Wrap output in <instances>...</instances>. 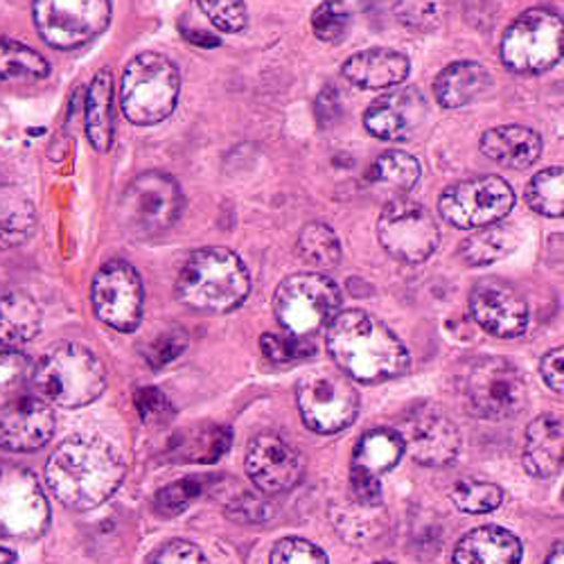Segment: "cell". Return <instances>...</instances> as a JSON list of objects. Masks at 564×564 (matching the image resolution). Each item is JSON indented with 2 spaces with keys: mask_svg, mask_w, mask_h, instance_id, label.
I'll return each mask as SVG.
<instances>
[{
  "mask_svg": "<svg viewBox=\"0 0 564 564\" xmlns=\"http://www.w3.org/2000/svg\"><path fill=\"white\" fill-rule=\"evenodd\" d=\"M402 456L404 445L395 430H372L359 438L352 452L350 473L380 479L402 460Z\"/></svg>",
  "mask_w": 564,
  "mask_h": 564,
  "instance_id": "cell-29",
  "label": "cell"
},
{
  "mask_svg": "<svg viewBox=\"0 0 564 564\" xmlns=\"http://www.w3.org/2000/svg\"><path fill=\"white\" fill-rule=\"evenodd\" d=\"M226 512L238 522H262L269 517V506L260 497L251 492H242V497L235 499Z\"/></svg>",
  "mask_w": 564,
  "mask_h": 564,
  "instance_id": "cell-48",
  "label": "cell"
},
{
  "mask_svg": "<svg viewBox=\"0 0 564 564\" xmlns=\"http://www.w3.org/2000/svg\"><path fill=\"white\" fill-rule=\"evenodd\" d=\"M55 411L34 391L0 406V447L8 452H34L55 434Z\"/></svg>",
  "mask_w": 564,
  "mask_h": 564,
  "instance_id": "cell-19",
  "label": "cell"
},
{
  "mask_svg": "<svg viewBox=\"0 0 564 564\" xmlns=\"http://www.w3.org/2000/svg\"><path fill=\"white\" fill-rule=\"evenodd\" d=\"M86 135L98 152H109L113 143V75L100 70L86 93Z\"/></svg>",
  "mask_w": 564,
  "mask_h": 564,
  "instance_id": "cell-28",
  "label": "cell"
},
{
  "mask_svg": "<svg viewBox=\"0 0 564 564\" xmlns=\"http://www.w3.org/2000/svg\"><path fill=\"white\" fill-rule=\"evenodd\" d=\"M540 370H542L544 382H546L555 393H562V389H564V350H562V348L551 350V352L542 359Z\"/></svg>",
  "mask_w": 564,
  "mask_h": 564,
  "instance_id": "cell-49",
  "label": "cell"
},
{
  "mask_svg": "<svg viewBox=\"0 0 564 564\" xmlns=\"http://www.w3.org/2000/svg\"><path fill=\"white\" fill-rule=\"evenodd\" d=\"M107 387V370L96 352L79 344H59L34 366L32 391L48 404L79 409L96 402Z\"/></svg>",
  "mask_w": 564,
  "mask_h": 564,
  "instance_id": "cell-4",
  "label": "cell"
},
{
  "mask_svg": "<svg viewBox=\"0 0 564 564\" xmlns=\"http://www.w3.org/2000/svg\"><path fill=\"white\" fill-rule=\"evenodd\" d=\"M0 564H17V555L10 549L0 546Z\"/></svg>",
  "mask_w": 564,
  "mask_h": 564,
  "instance_id": "cell-51",
  "label": "cell"
},
{
  "mask_svg": "<svg viewBox=\"0 0 564 564\" xmlns=\"http://www.w3.org/2000/svg\"><path fill=\"white\" fill-rule=\"evenodd\" d=\"M411 62L406 55L391 48L361 51L346 59L344 77L366 90H380L398 86L406 79Z\"/></svg>",
  "mask_w": 564,
  "mask_h": 564,
  "instance_id": "cell-22",
  "label": "cell"
},
{
  "mask_svg": "<svg viewBox=\"0 0 564 564\" xmlns=\"http://www.w3.org/2000/svg\"><path fill=\"white\" fill-rule=\"evenodd\" d=\"M327 350L355 382L380 384L409 370V350L391 327L364 310L337 312L327 323Z\"/></svg>",
  "mask_w": 564,
  "mask_h": 564,
  "instance_id": "cell-1",
  "label": "cell"
},
{
  "mask_svg": "<svg viewBox=\"0 0 564 564\" xmlns=\"http://www.w3.org/2000/svg\"><path fill=\"white\" fill-rule=\"evenodd\" d=\"M181 93L178 68L159 53L133 57L120 84V107L129 122L138 127L159 124L176 109Z\"/></svg>",
  "mask_w": 564,
  "mask_h": 564,
  "instance_id": "cell-5",
  "label": "cell"
},
{
  "mask_svg": "<svg viewBox=\"0 0 564 564\" xmlns=\"http://www.w3.org/2000/svg\"><path fill=\"white\" fill-rule=\"evenodd\" d=\"M135 409H138L140 417H143V422H148V425H154V427L165 425V422L172 417L170 400L165 398L163 391H159L154 387L138 389Z\"/></svg>",
  "mask_w": 564,
  "mask_h": 564,
  "instance_id": "cell-46",
  "label": "cell"
},
{
  "mask_svg": "<svg viewBox=\"0 0 564 564\" xmlns=\"http://www.w3.org/2000/svg\"><path fill=\"white\" fill-rule=\"evenodd\" d=\"M522 542L501 527H479L460 538L454 549V564H520Z\"/></svg>",
  "mask_w": 564,
  "mask_h": 564,
  "instance_id": "cell-24",
  "label": "cell"
},
{
  "mask_svg": "<svg viewBox=\"0 0 564 564\" xmlns=\"http://www.w3.org/2000/svg\"><path fill=\"white\" fill-rule=\"evenodd\" d=\"M449 499L460 512L484 514V512H492L501 506L503 490L495 484H488V481L460 479L458 484L452 486Z\"/></svg>",
  "mask_w": 564,
  "mask_h": 564,
  "instance_id": "cell-38",
  "label": "cell"
},
{
  "mask_svg": "<svg viewBox=\"0 0 564 564\" xmlns=\"http://www.w3.org/2000/svg\"><path fill=\"white\" fill-rule=\"evenodd\" d=\"M330 517L337 527V533L357 546H366L384 538L389 531V512L382 501L359 499L350 492L348 499L330 508Z\"/></svg>",
  "mask_w": 564,
  "mask_h": 564,
  "instance_id": "cell-21",
  "label": "cell"
},
{
  "mask_svg": "<svg viewBox=\"0 0 564 564\" xmlns=\"http://www.w3.org/2000/svg\"><path fill=\"white\" fill-rule=\"evenodd\" d=\"M296 402L305 425L316 434H337L350 427L359 395L352 380L341 370H312L296 387Z\"/></svg>",
  "mask_w": 564,
  "mask_h": 564,
  "instance_id": "cell-9",
  "label": "cell"
},
{
  "mask_svg": "<svg viewBox=\"0 0 564 564\" xmlns=\"http://www.w3.org/2000/svg\"><path fill=\"white\" fill-rule=\"evenodd\" d=\"M527 202L542 217H562L564 213V172L562 167L542 170L527 185Z\"/></svg>",
  "mask_w": 564,
  "mask_h": 564,
  "instance_id": "cell-37",
  "label": "cell"
},
{
  "mask_svg": "<svg viewBox=\"0 0 564 564\" xmlns=\"http://www.w3.org/2000/svg\"><path fill=\"white\" fill-rule=\"evenodd\" d=\"M262 355L278 366H290L296 361L310 359L316 350L307 337H299L292 333H267L260 339Z\"/></svg>",
  "mask_w": 564,
  "mask_h": 564,
  "instance_id": "cell-41",
  "label": "cell"
},
{
  "mask_svg": "<svg viewBox=\"0 0 564 564\" xmlns=\"http://www.w3.org/2000/svg\"><path fill=\"white\" fill-rule=\"evenodd\" d=\"M51 524V503L32 469L0 465V535L34 540Z\"/></svg>",
  "mask_w": 564,
  "mask_h": 564,
  "instance_id": "cell-11",
  "label": "cell"
},
{
  "mask_svg": "<svg viewBox=\"0 0 564 564\" xmlns=\"http://www.w3.org/2000/svg\"><path fill=\"white\" fill-rule=\"evenodd\" d=\"M245 467L262 495L288 492L303 475L301 454L275 434H260L249 443Z\"/></svg>",
  "mask_w": 564,
  "mask_h": 564,
  "instance_id": "cell-18",
  "label": "cell"
},
{
  "mask_svg": "<svg viewBox=\"0 0 564 564\" xmlns=\"http://www.w3.org/2000/svg\"><path fill=\"white\" fill-rule=\"evenodd\" d=\"M375 564H393V562H375Z\"/></svg>",
  "mask_w": 564,
  "mask_h": 564,
  "instance_id": "cell-52",
  "label": "cell"
},
{
  "mask_svg": "<svg viewBox=\"0 0 564 564\" xmlns=\"http://www.w3.org/2000/svg\"><path fill=\"white\" fill-rule=\"evenodd\" d=\"M404 452L420 465L441 467L460 452V432L454 420L432 402H417L400 422Z\"/></svg>",
  "mask_w": 564,
  "mask_h": 564,
  "instance_id": "cell-16",
  "label": "cell"
},
{
  "mask_svg": "<svg viewBox=\"0 0 564 564\" xmlns=\"http://www.w3.org/2000/svg\"><path fill=\"white\" fill-rule=\"evenodd\" d=\"M544 564H564V553H562V544L560 542L553 546V551L549 553Z\"/></svg>",
  "mask_w": 564,
  "mask_h": 564,
  "instance_id": "cell-50",
  "label": "cell"
},
{
  "mask_svg": "<svg viewBox=\"0 0 564 564\" xmlns=\"http://www.w3.org/2000/svg\"><path fill=\"white\" fill-rule=\"evenodd\" d=\"M269 564H327V555L303 538H285L273 546Z\"/></svg>",
  "mask_w": 564,
  "mask_h": 564,
  "instance_id": "cell-44",
  "label": "cell"
},
{
  "mask_svg": "<svg viewBox=\"0 0 564 564\" xmlns=\"http://www.w3.org/2000/svg\"><path fill=\"white\" fill-rule=\"evenodd\" d=\"M187 346V337L181 327H167L156 339H152L143 355L152 368H163L170 361H174Z\"/></svg>",
  "mask_w": 564,
  "mask_h": 564,
  "instance_id": "cell-45",
  "label": "cell"
},
{
  "mask_svg": "<svg viewBox=\"0 0 564 564\" xmlns=\"http://www.w3.org/2000/svg\"><path fill=\"white\" fill-rule=\"evenodd\" d=\"M514 206L512 187L499 176H479L449 185L438 199L441 217L454 228L499 224Z\"/></svg>",
  "mask_w": 564,
  "mask_h": 564,
  "instance_id": "cell-13",
  "label": "cell"
},
{
  "mask_svg": "<svg viewBox=\"0 0 564 564\" xmlns=\"http://www.w3.org/2000/svg\"><path fill=\"white\" fill-rule=\"evenodd\" d=\"M422 167L415 156L402 150H389L378 156L366 174L368 191L384 204L404 199L420 181Z\"/></svg>",
  "mask_w": 564,
  "mask_h": 564,
  "instance_id": "cell-25",
  "label": "cell"
},
{
  "mask_svg": "<svg viewBox=\"0 0 564 564\" xmlns=\"http://www.w3.org/2000/svg\"><path fill=\"white\" fill-rule=\"evenodd\" d=\"M90 301L105 325L118 333H133L143 318V280L129 262L111 260L93 278Z\"/></svg>",
  "mask_w": 564,
  "mask_h": 564,
  "instance_id": "cell-15",
  "label": "cell"
},
{
  "mask_svg": "<svg viewBox=\"0 0 564 564\" xmlns=\"http://www.w3.org/2000/svg\"><path fill=\"white\" fill-rule=\"evenodd\" d=\"M492 88V75L477 62H456L434 79V96L445 109H460L481 100Z\"/></svg>",
  "mask_w": 564,
  "mask_h": 564,
  "instance_id": "cell-26",
  "label": "cell"
},
{
  "mask_svg": "<svg viewBox=\"0 0 564 564\" xmlns=\"http://www.w3.org/2000/svg\"><path fill=\"white\" fill-rule=\"evenodd\" d=\"M481 152L508 170H527L542 154V138L522 124H501L484 133Z\"/></svg>",
  "mask_w": 564,
  "mask_h": 564,
  "instance_id": "cell-23",
  "label": "cell"
},
{
  "mask_svg": "<svg viewBox=\"0 0 564 564\" xmlns=\"http://www.w3.org/2000/svg\"><path fill=\"white\" fill-rule=\"evenodd\" d=\"M124 479L120 449L100 436L66 438L45 465V481L73 510L102 506Z\"/></svg>",
  "mask_w": 564,
  "mask_h": 564,
  "instance_id": "cell-2",
  "label": "cell"
},
{
  "mask_svg": "<svg viewBox=\"0 0 564 564\" xmlns=\"http://www.w3.org/2000/svg\"><path fill=\"white\" fill-rule=\"evenodd\" d=\"M296 253L314 269H333L341 262V242L330 226L312 221L299 232Z\"/></svg>",
  "mask_w": 564,
  "mask_h": 564,
  "instance_id": "cell-34",
  "label": "cell"
},
{
  "mask_svg": "<svg viewBox=\"0 0 564 564\" xmlns=\"http://www.w3.org/2000/svg\"><path fill=\"white\" fill-rule=\"evenodd\" d=\"M249 292L251 278L247 264L224 247L195 251L176 278V299L195 312H230L247 301Z\"/></svg>",
  "mask_w": 564,
  "mask_h": 564,
  "instance_id": "cell-3",
  "label": "cell"
},
{
  "mask_svg": "<svg viewBox=\"0 0 564 564\" xmlns=\"http://www.w3.org/2000/svg\"><path fill=\"white\" fill-rule=\"evenodd\" d=\"M202 492H204V484L199 479H181L159 490L154 499V508L163 517H174V514H181Z\"/></svg>",
  "mask_w": 564,
  "mask_h": 564,
  "instance_id": "cell-43",
  "label": "cell"
},
{
  "mask_svg": "<svg viewBox=\"0 0 564 564\" xmlns=\"http://www.w3.org/2000/svg\"><path fill=\"white\" fill-rule=\"evenodd\" d=\"M517 247V235L512 228L490 224L477 230L460 245L458 253L467 267H488L506 258Z\"/></svg>",
  "mask_w": 564,
  "mask_h": 564,
  "instance_id": "cell-33",
  "label": "cell"
},
{
  "mask_svg": "<svg viewBox=\"0 0 564 564\" xmlns=\"http://www.w3.org/2000/svg\"><path fill=\"white\" fill-rule=\"evenodd\" d=\"M34 364L17 348H0V406L32 393Z\"/></svg>",
  "mask_w": 564,
  "mask_h": 564,
  "instance_id": "cell-36",
  "label": "cell"
},
{
  "mask_svg": "<svg viewBox=\"0 0 564 564\" xmlns=\"http://www.w3.org/2000/svg\"><path fill=\"white\" fill-rule=\"evenodd\" d=\"M341 294L333 278L323 273H294L278 285L273 314L285 333L310 337L339 312Z\"/></svg>",
  "mask_w": 564,
  "mask_h": 564,
  "instance_id": "cell-6",
  "label": "cell"
},
{
  "mask_svg": "<svg viewBox=\"0 0 564 564\" xmlns=\"http://www.w3.org/2000/svg\"><path fill=\"white\" fill-rule=\"evenodd\" d=\"M378 238L389 256L406 264L430 260L441 245V228L427 208L398 199L384 206Z\"/></svg>",
  "mask_w": 564,
  "mask_h": 564,
  "instance_id": "cell-14",
  "label": "cell"
},
{
  "mask_svg": "<svg viewBox=\"0 0 564 564\" xmlns=\"http://www.w3.org/2000/svg\"><path fill=\"white\" fill-rule=\"evenodd\" d=\"M469 314L492 337L514 339L529 325V305L512 285L499 278L479 280L469 294Z\"/></svg>",
  "mask_w": 564,
  "mask_h": 564,
  "instance_id": "cell-17",
  "label": "cell"
},
{
  "mask_svg": "<svg viewBox=\"0 0 564 564\" xmlns=\"http://www.w3.org/2000/svg\"><path fill=\"white\" fill-rule=\"evenodd\" d=\"M32 17L51 48L75 51L107 30L111 0H34Z\"/></svg>",
  "mask_w": 564,
  "mask_h": 564,
  "instance_id": "cell-10",
  "label": "cell"
},
{
  "mask_svg": "<svg viewBox=\"0 0 564 564\" xmlns=\"http://www.w3.org/2000/svg\"><path fill=\"white\" fill-rule=\"evenodd\" d=\"M51 64L25 43L0 39V82H25L48 77Z\"/></svg>",
  "mask_w": 564,
  "mask_h": 564,
  "instance_id": "cell-35",
  "label": "cell"
},
{
  "mask_svg": "<svg viewBox=\"0 0 564 564\" xmlns=\"http://www.w3.org/2000/svg\"><path fill=\"white\" fill-rule=\"evenodd\" d=\"M195 3L219 32L238 34L249 23L245 0H195Z\"/></svg>",
  "mask_w": 564,
  "mask_h": 564,
  "instance_id": "cell-42",
  "label": "cell"
},
{
  "mask_svg": "<svg viewBox=\"0 0 564 564\" xmlns=\"http://www.w3.org/2000/svg\"><path fill=\"white\" fill-rule=\"evenodd\" d=\"M427 118V100L415 86L398 88L375 100L364 113L370 135L380 140H406Z\"/></svg>",
  "mask_w": 564,
  "mask_h": 564,
  "instance_id": "cell-20",
  "label": "cell"
},
{
  "mask_svg": "<svg viewBox=\"0 0 564 564\" xmlns=\"http://www.w3.org/2000/svg\"><path fill=\"white\" fill-rule=\"evenodd\" d=\"M41 330V307L23 294L12 292L0 299V348H19Z\"/></svg>",
  "mask_w": 564,
  "mask_h": 564,
  "instance_id": "cell-30",
  "label": "cell"
},
{
  "mask_svg": "<svg viewBox=\"0 0 564 564\" xmlns=\"http://www.w3.org/2000/svg\"><path fill=\"white\" fill-rule=\"evenodd\" d=\"M449 10V0H398L395 19L415 34H427L441 28Z\"/></svg>",
  "mask_w": 564,
  "mask_h": 564,
  "instance_id": "cell-39",
  "label": "cell"
},
{
  "mask_svg": "<svg viewBox=\"0 0 564 564\" xmlns=\"http://www.w3.org/2000/svg\"><path fill=\"white\" fill-rule=\"evenodd\" d=\"M562 420L557 415H540L527 427L524 467L535 479H551L562 467Z\"/></svg>",
  "mask_w": 564,
  "mask_h": 564,
  "instance_id": "cell-27",
  "label": "cell"
},
{
  "mask_svg": "<svg viewBox=\"0 0 564 564\" xmlns=\"http://www.w3.org/2000/svg\"><path fill=\"white\" fill-rule=\"evenodd\" d=\"M562 19L551 10H529L503 32L501 62L512 73L538 75L562 59Z\"/></svg>",
  "mask_w": 564,
  "mask_h": 564,
  "instance_id": "cell-8",
  "label": "cell"
},
{
  "mask_svg": "<svg viewBox=\"0 0 564 564\" xmlns=\"http://www.w3.org/2000/svg\"><path fill=\"white\" fill-rule=\"evenodd\" d=\"M36 228L32 199L14 185L0 187V249L25 245Z\"/></svg>",
  "mask_w": 564,
  "mask_h": 564,
  "instance_id": "cell-31",
  "label": "cell"
},
{
  "mask_svg": "<svg viewBox=\"0 0 564 564\" xmlns=\"http://www.w3.org/2000/svg\"><path fill=\"white\" fill-rule=\"evenodd\" d=\"M152 564H210L206 553L185 540H172L152 557Z\"/></svg>",
  "mask_w": 564,
  "mask_h": 564,
  "instance_id": "cell-47",
  "label": "cell"
},
{
  "mask_svg": "<svg viewBox=\"0 0 564 564\" xmlns=\"http://www.w3.org/2000/svg\"><path fill=\"white\" fill-rule=\"evenodd\" d=\"M467 402L486 420H510L520 415L529 402L524 375L503 357L479 359L467 375Z\"/></svg>",
  "mask_w": 564,
  "mask_h": 564,
  "instance_id": "cell-12",
  "label": "cell"
},
{
  "mask_svg": "<svg viewBox=\"0 0 564 564\" xmlns=\"http://www.w3.org/2000/svg\"><path fill=\"white\" fill-rule=\"evenodd\" d=\"M352 23V0H325L312 17L314 34L325 43H337Z\"/></svg>",
  "mask_w": 564,
  "mask_h": 564,
  "instance_id": "cell-40",
  "label": "cell"
},
{
  "mask_svg": "<svg viewBox=\"0 0 564 564\" xmlns=\"http://www.w3.org/2000/svg\"><path fill=\"white\" fill-rule=\"evenodd\" d=\"M181 208L183 195L178 183L170 174L145 172L124 187L118 204V217L129 235L148 240L172 228Z\"/></svg>",
  "mask_w": 564,
  "mask_h": 564,
  "instance_id": "cell-7",
  "label": "cell"
},
{
  "mask_svg": "<svg viewBox=\"0 0 564 564\" xmlns=\"http://www.w3.org/2000/svg\"><path fill=\"white\" fill-rule=\"evenodd\" d=\"M230 441L232 436L228 427L208 422V425L178 432L170 452L181 463H215L228 452Z\"/></svg>",
  "mask_w": 564,
  "mask_h": 564,
  "instance_id": "cell-32",
  "label": "cell"
}]
</instances>
